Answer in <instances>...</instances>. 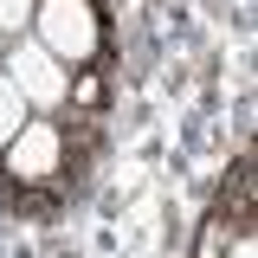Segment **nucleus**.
<instances>
[{"mask_svg": "<svg viewBox=\"0 0 258 258\" xmlns=\"http://www.w3.org/2000/svg\"><path fill=\"white\" fill-rule=\"evenodd\" d=\"M26 32L52 52V58H64L71 71L103 52V20H97L91 0H32V26Z\"/></svg>", "mask_w": 258, "mask_h": 258, "instance_id": "nucleus-1", "label": "nucleus"}, {"mask_svg": "<svg viewBox=\"0 0 258 258\" xmlns=\"http://www.w3.org/2000/svg\"><path fill=\"white\" fill-rule=\"evenodd\" d=\"M0 71L13 78V91L26 97L32 116H58L64 97H71V64L52 58L32 32H20V39H7V52H0Z\"/></svg>", "mask_w": 258, "mask_h": 258, "instance_id": "nucleus-2", "label": "nucleus"}, {"mask_svg": "<svg viewBox=\"0 0 258 258\" xmlns=\"http://www.w3.org/2000/svg\"><path fill=\"white\" fill-rule=\"evenodd\" d=\"M64 155H71L64 123L26 116V123L13 129V142L0 149V168H7V181H20V187H52V181L64 174Z\"/></svg>", "mask_w": 258, "mask_h": 258, "instance_id": "nucleus-3", "label": "nucleus"}, {"mask_svg": "<svg viewBox=\"0 0 258 258\" xmlns=\"http://www.w3.org/2000/svg\"><path fill=\"white\" fill-rule=\"evenodd\" d=\"M32 110H26V97L13 91V78H7V71H0V149H7V142H13V129L26 123Z\"/></svg>", "mask_w": 258, "mask_h": 258, "instance_id": "nucleus-4", "label": "nucleus"}, {"mask_svg": "<svg viewBox=\"0 0 258 258\" xmlns=\"http://www.w3.org/2000/svg\"><path fill=\"white\" fill-rule=\"evenodd\" d=\"M32 26V0H0V39H20Z\"/></svg>", "mask_w": 258, "mask_h": 258, "instance_id": "nucleus-5", "label": "nucleus"}, {"mask_svg": "<svg viewBox=\"0 0 258 258\" xmlns=\"http://www.w3.org/2000/svg\"><path fill=\"white\" fill-rule=\"evenodd\" d=\"M245 232V226H239ZM232 245V232H226V207H213V220H207V239H200V258H220Z\"/></svg>", "mask_w": 258, "mask_h": 258, "instance_id": "nucleus-6", "label": "nucleus"}, {"mask_svg": "<svg viewBox=\"0 0 258 258\" xmlns=\"http://www.w3.org/2000/svg\"><path fill=\"white\" fill-rule=\"evenodd\" d=\"M220 258H258V239H252V232H232V245H226Z\"/></svg>", "mask_w": 258, "mask_h": 258, "instance_id": "nucleus-7", "label": "nucleus"}, {"mask_svg": "<svg viewBox=\"0 0 258 258\" xmlns=\"http://www.w3.org/2000/svg\"><path fill=\"white\" fill-rule=\"evenodd\" d=\"M0 52H7V39H0Z\"/></svg>", "mask_w": 258, "mask_h": 258, "instance_id": "nucleus-8", "label": "nucleus"}]
</instances>
